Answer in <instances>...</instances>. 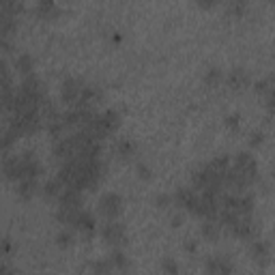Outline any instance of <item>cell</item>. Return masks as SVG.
Masks as SVG:
<instances>
[{
    "label": "cell",
    "instance_id": "6da1fadb",
    "mask_svg": "<svg viewBox=\"0 0 275 275\" xmlns=\"http://www.w3.org/2000/svg\"><path fill=\"white\" fill-rule=\"evenodd\" d=\"M120 211H123V198L114 191L103 193L101 200H99V213L103 217H108V220H116L120 215Z\"/></svg>",
    "mask_w": 275,
    "mask_h": 275
},
{
    "label": "cell",
    "instance_id": "cb8c5ba5",
    "mask_svg": "<svg viewBox=\"0 0 275 275\" xmlns=\"http://www.w3.org/2000/svg\"><path fill=\"white\" fill-rule=\"evenodd\" d=\"M172 204H174V198L168 196V193H159V196L155 198V207H159V209H168Z\"/></svg>",
    "mask_w": 275,
    "mask_h": 275
},
{
    "label": "cell",
    "instance_id": "7402d4cb",
    "mask_svg": "<svg viewBox=\"0 0 275 275\" xmlns=\"http://www.w3.org/2000/svg\"><path fill=\"white\" fill-rule=\"evenodd\" d=\"M161 269H164L166 275H179V262H176L172 256H166L164 260H161Z\"/></svg>",
    "mask_w": 275,
    "mask_h": 275
},
{
    "label": "cell",
    "instance_id": "4dcf8cb0",
    "mask_svg": "<svg viewBox=\"0 0 275 275\" xmlns=\"http://www.w3.org/2000/svg\"><path fill=\"white\" fill-rule=\"evenodd\" d=\"M196 247H198V243L193 239H189L187 243H185V249H187V252H196Z\"/></svg>",
    "mask_w": 275,
    "mask_h": 275
},
{
    "label": "cell",
    "instance_id": "277c9868",
    "mask_svg": "<svg viewBox=\"0 0 275 275\" xmlns=\"http://www.w3.org/2000/svg\"><path fill=\"white\" fill-rule=\"evenodd\" d=\"M204 271L207 275H232L234 262L230 256H211L204 262Z\"/></svg>",
    "mask_w": 275,
    "mask_h": 275
},
{
    "label": "cell",
    "instance_id": "5bb4252c",
    "mask_svg": "<svg viewBox=\"0 0 275 275\" xmlns=\"http://www.w3.org/2000/svg\"><path fill=\"white\" fill-rule=\"evenodd\" d=\"M37 189H39L37 179H26V181H20L18 183V196L24 198V200H28V198L35 196Z\"/></svg>",
    "mask_w": 275,
    "mask_h": 275
},
{
    "label": "cell",
    "instance_id": "9c48e42d",
    "mask_svg": "<svg viewBox=\"0 0 275 275\" xmlns=\"http://www.w3.org/2000/svg\"><path fill=\"white\" fill-rule=\"evenodd\" d=\"M74 228L82 230V232H93V228H95V215H93L91 211H84V209H80Z\"/></svg>",
    "mask_w": 275,
    "mask_h": 275
},
{
    "label": "cell",
    "instance_id": "7a4b0ae2",
    "mask_svg": "<svg viewBox=\"0 0 275 275\" xmlns=\"http://www.w3.org/2000/svg\"><path fill=\"white\" fill-rule=\"evenodd\" d=\"M82 86H84V82H80V80H76V78H64L62 86H60L62 101L67 103V106L76 108L78 101H80V97H82Z\"/></svg>",
    "mask_w": 275,
    "mask_h": 275
},
{
    "label": "cell",
    "instance_id": "ba28073f",
    "mask_svg": "<svg viewBox=\"0 0 275 275\" xmlns=\"http://www.w3.org/2000/svg\"><path fill=\"white\" fill-rule=\"evenodd\" d=\"M226 84H228L230 88H243V86L249 84V74L241 67H234L230 74L226 76Z\"/></svg>",
    "mask_w": 275,
    "mask_h": 275
},
{
    "label": "cell",
    "instance_id": "d6a6232c",
    "mask_svg": "<svg viewBox=\"0 0 275 275\" xmlns=\"http://www.w3.org/2000/svg\"><path fill=\"white\" fill-rule=\"evenodd\" d=\"M181 224V215L176 213V215H172V226H179Z\"/></svg>",
    "mask_w": 275,
    "mask_h": 275
},
{
    "label": "cell",
    "instance_id": "44dd1931",
    "mask_svg": "<svg viewBox=\"0 0 275 275\" xmlns=\"http://www.w3.org/2000/svg\"><path fill=\"white\" fill-rule=\"evenodd\" d=\"M112 269H114V264H112L110 258L93 262V275H112Z\"/></svg>",
    "mask_w": 275,
    "mask_h": 275
},
{
    "label": "cell",
    "instance_id": "4316f807",
    "mask_svg": "<svg viewBox=\"0 0 275 275\" xmlns=\"http://www.w3.org/2000/svg\"><path fill=\"white\" fill-rule=\"evenodd\" d=\"M245 7H247L245 3H241V0H237V3H230V5H228V9H230L232 13H237V15H241V13H243V11H245Z\"/></svg>",
    "mask_w": 275,
    "mask_h": 275
},
{
    "label": "cell",
    "instance_id": "836d02e7",
    "mask_svg": "<svg viewBox=\"0 0 275 275\" xmlns=\"http://www.w3.org/2000/svg\"><path fill=\"white\" fill-rule=\"evenodd\" d=\"M11 249V243H9V239H5V252H9Z\"/></svg>",
    "mask_w": 275,
    "mask_h": 275
},
{
    "label": "cell",
    "instance_id": "ac0fdd59",
    "mask_svg": "<svg viewBox=\"0 0 275 275\" xmlns=\"http://www.w3.org/2000/svg\"><path fill=\"white\" fill-rule=\"evenodd\" d=\"M202 237H207L209 241H215L220 237V224H215L213 220H204V224H202Z\"/></svg>",
    "mask_w": 275,
    "mask_h": 275
},
{
    "label": "cell",
    "instance_id": "e575fe53",
    "mask_svg": "<svg viewBox=\"0 0 275 275\" xmlns=\"http://www.w3.org/2000/svg\"><path fill=\"white\" fill-rule=\"evenodd\" d=\"M273 179H275V166H273Z\"/></svg>",
    "mask_w": 275,
    "mask_h": 275
},
{
    "label": "cell",
    "instance_id": "603a6c76",
    "mask_svg": "<svg viewBox=\"0 0 275 275\" xmlns=\"http://www.w3.org/2000/svg\"><path fill=\"white\" fill-rule=\"evenodd\" d=\"M56 241H58L60 247H67V245H71V241H74V232H71L69 228H64V230H60L58 234H56Z\"/></svg>",
    "mask_w": 275,
    "mask_h": 275
},
{
    "label": "cell",
    "instance_id": "4fadbf2b",
    "mask_svg": "<svg viewBox=\"0 0 275 275\" xmlns=\"http://www.w3.org/2000/svg\"><path fill=\"white\" fill-rule=\"evenodd\" d=\"M101 123H103V127H106L108 135H110V133H114V131H116V127L120 125V116H118V112H114V110H106V112L101 114Z\"/></svg>",
    "mask_w": 275,
    "mask_h": 275
},
{
    "label": "cell",
    "instance_id": "8fae6325",
    "mask_svg": "<svg viewBox=\"0 0 275 275\" xmlns=\"http://www.w3.org/2000/svg\"><path fill=\"white\" fill-rule=\"evenodd\" d=\"M18 168H20V157H18V155L5 157V161H3V172H5L7 179L18 181Z\"/></svg>",
    "mask_w": 275,
    "mask_h": 275
},
{
    "label": "cell",
    "instance_id": "f546056e",
    "mask_svg": "<svg viewBox=\"0 0 275 275\" xmlns=\"http://www.w3.org/2000/svg\"><path fill=\"white\" fill-rule=\"evenodd\" d=\"M260 142H262V133L260 131H254L252 138H249V144H254V147H256V144H260Z\"/></svg>",
    "mask_w": 275,
    "mask_h": 275
},
{
    "label": "cell",
    "instance_id": "ffe728a7",
    "mask_svg": "<svg viewBox=\"0 0 275 275\" xmlns=\"http://www.w3.org/2000/svg\"><path fill=\"white\" fill-rule=\"evenodd\" d=\"M110 260H112V264H114L116 269H127V266H129L127 256H125V252L120 247H114V252L110 254Z\"/></svg>",
    "mask_w": 275,
    "mask_h": 275
},
{
    "label": "cell",
    "instance_id": "1f68e13d",
    "mask_svg": "<svg viewBox=\"0 0 275 275\" xmlns=\"http://www.w3.org/2000/svg\"><path fill=\"white\" fill-rule=\"evenodd\" d=\"M0 275H13L11 266H9V264H3V271H0Z\"/></svg>",
    "mask_w": 275,
    "mask_h": 275
},
{
    "label": "cell",
    "instance_id": "3957f363",
    "mask_svg": "<svg viewBox=\"0 0 275 275\" xmlns=\"http://www.w3.org/2000/svg\"><path fill=\"white\" fill-rule=\"evenodd\" d=\"M101 237L108 241L110 245H116L120 247L127 241V234H125V226L116 222V220H108L106 224H103V228H101Z\"/></svg>",
    "mask_w": 275,
    "mask_h": 275
},
{
    "label": "cell",
    "instance_id": "9a60e30c",
    "mask_svg": "<svg viewBox=\"0 0 275 275\" xmlns=\"http://www.w3.org/2000/svg\"><path fill=\"white\" fill-rule=\"evenodd\" d=\"M224 80H226V76H224V71H222L220 67H209V69L204 71V82H207V86H220Z\"/></svg>",
    "mask_w": 275,
    "mask_h": 275
},
{
    "label": "cell",
    "instance_id": "52a82bcc",
    "mask_svg": "<svg viewBox=\"0 0 275 275\" xmlns=\"http://www.w3.org/2000/svg\"><path fill=\"white\" fill-rule=\"evenodd\" d=\"M230 230L234 237H241V239H249V237H254V222H252V215H239V220L234 222L230 226Z\"/></svg>",
    "mask_w": 275,
    "mask_h": 275
},
{
    "label": "cell",
    "instance_id": "484cf974",
    "mask_svg": "<svg viewBox=\"0 0 275 275\" xmlns=\"http://www.w3.org/2000/svg\"><path fill=\"white\" fill-rule=\"evenodd\" d=\"M254 91L260 93V95H266V93H269V80H260V82H256Z\"/></svg>",
    "mask_w": 275,
    "mask_h": 275
},
{
    "label": "cell",
    "instance_id": "7c38bea8",
    "mask_svg": "<svg viewBox=\"0 0 275 275\" xmlns=\"http://www.w3.org/2000/svg\"><path fill=\"white\" fill-rule=\"evenodd\" d=\"M249 252H252L254 260L264 262L266 258H269V243H266V241L256 239V241H252V247H249Z\"/></svg>",
    "mask_w": 275,
    "mask_h": 275
},
{
    "label": "cell",
    "instance_id": "8992f818",
    "mask_svg": "<svg viewBox=\"0 0 275 275\" xmlns=\"http://www.w3.org/2000/svg\"><path fill=\"white\" fill-rule=\"evenodd\" d=\"M174 204L176 207H181V209H187V211H196V204H198V193L196 189H191V187H179L174 193Z\"/></svg>",
    "mask_w": 275,
    "mask_h": 275
},
{
    "label": "cell",
    "instance_id": "5b68a950",
    "mask_svg": "<svg viewBox=\"0 0 275 275\" xmlns=\"http://www.w3.org/2000/svg\"><path fill=\"white\" fill-rule=\"evenodd\" d=\"M232 166L239 170V172H243L249 181H256V174H258V166H256V159L249 155V153H237L234 155V159H232Z\"/></svg>",
    "mask_w": 275,
    "mask_h": 275
},
{
    "label": "cell",
    "instance_id": "e0dca14e",
    "mask_svg": "<svg viewBox=\"0 0 275 275\" xmlns=\"http://www.w3.org/2000/svg\"><path fill=\"white\" fill-rule=\"evenodd\" d=\"M116 153H118V157H131L135 155V144L129 140V138H120V140L116 142Z\"/></svg>",
    "mask_w": 275,
    "mask_h": 275
},
{
    "label": "cell",
    "instance_id": "d4e9b609",
    "mask_svg": "<svg viewBox=\"0 0 275 275\" xmlns=\"http://www.w3.org/2000/svg\"><path fill=\"white\" fill-rule=\"evenodd\" d=\"M224 123H226V127H230V129H239L241 127V118H239V114H230V116L224 118Z\"/></svg>",
    "mask_w": 275,
    "mask_h": 275
},
{
    "label": "cell",
    "instance_id": "d6986e66",
    "mask_svg": "<svg viewBox=\"0 0 275 275\" xmlns=\"http://www.w3.org/2000/svg\"><path fill=\"white\" fill-rule=\"evenodd\" d=\"M62 189H64V185H62L58 179L47 181V183H45V187H43V191H45V196H47V198H58L60 193H62Z\"/></svg>",
    "mask_w": 275,
    "mask_h": 275
},
{
    "label": "cell",
    "instance_id": "83f0119b",
    "mask_svg": "<svg viewBox=\"0 0 275 275\" xmlns=\"http://www.w3.org/2000/svg\"><path fill=\"white\" fill-rule=\"evenodd\" d=\"M135 170H138V174H140L142 179H149V176H151V170H149V166H144V164H138V166H135Z\"/></svg>",
    "mask_w": 275,
    "mask_h": 275
},
{
    "label": "cell",
    "instance_id": "f1b7e54d",
    "mask_svg": "<svg viewBox=\"0 0 275 275\" xmlns=\"http://www.w3.org/2000/svg\"><path fill=\"white\" fill-rule=\"evenodd\" d=\"M266 110H269L271 114L275 112V93H269V95H266Z\"/></svg>",
    "mask_w": 275,
    "mask_h": 275
},
{
    "label": "cell",
    "instance_id": "2e32d148",
    "mask_svg": "<svg viewBox=\"0 0 275 275\" xmlns=\"http://www.w3.org/2000/svg\"><path fill=\"white\" fill-rule=\"evenodd\" d=\"M15 69H18L22 76H30L32 69H35V62H32L30 54H20L18 58H15Z\"/></svg>",
    "mask_w": 275,
    "mask_h": 275
},
{
    "label": "cell",
    "instance_id": "30bf717a",
    "mask_svg": "<svg viewBox=\"0 0 275 275\" xmlns=\"http://www.w3.org/2000/svg\"><path fill=\"white\" fill-rule=\"evenodd\" d=\"M35 11L41 15V18H54V15L60 13V7L56 5L54 0H39L37 7H35Z\"/></svg>",
    "mask_w": 275,
    "mask_h": 275
}]
</instances>
